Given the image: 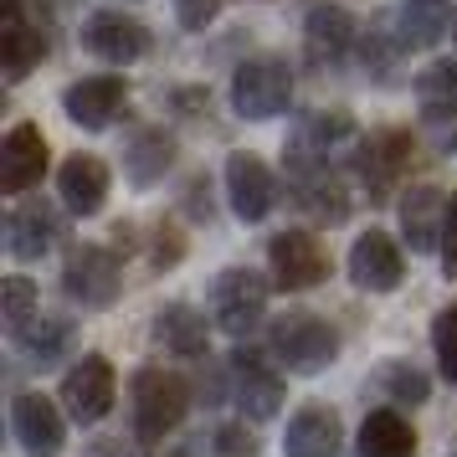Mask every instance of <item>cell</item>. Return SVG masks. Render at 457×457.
<instances>
[{"mask_svg":"<svg viewBox=\"0 0 457 457\" xmlns=\"http://www.w3.org/2000/svg\"><path fill=\"white\" fill-rule=\"evenodd\" d=\"M453 457H457V453H453Z\"/></svg>","mask_w":457,"mask_h":457,"instance_id":"ab89813d","label":"cell"},{"mask_svg":"<svg viewBox=\"0 0 457 457\" xmlns=\"http://www.w3.org/2000/svg\"><path fill=\"white\" fill-rule=\"evenodd\" d=\"M375 386L391 395V401H401V406H411V401H427V395H432V380L416 370V365H401V360H386L380 375H375Z\"/></svg>","mask_w":457,"mask_h":457,"instance_id":"f1b7e54d","label":"cell"},{"mask_svg":"<svg viewBox=\"0 0 457 457\" xmlns=\"http://www.w3.org/2000/svg\"><path fill=\"white\" fill-rule=\"evenodd\" d=\"M46 170V139L37 124H16L0 145V190L5 195H21L42 180Z\"/></svg>","mask_w":457,"mask_h":457,"instance_id":"7c38bea8","label":"cell"},{"mask_svg":"<svg viewBox=\"0 0 457 457\" xmlns=\"http://www.w3.org/2000/svg\"><path fill=\"white\" fill-rule=\"evenodd\" d=\"M360 453L365 457H411L416 453V432L411 421L391 406H380V411L365 416V427H360Z\"/></svg>","mask_w":457,"mask_h":457,"instance_id":"7402d4cb","label":"cell"},{"mask_svg":"<svg viewBox=\"0 0 457 457\" xmlns=\"http://www.w3.org/2000/svg\"><path fill=\"white\" fill-rule=\"evenodd\" d=\"M57 190H62L67 211L78 216H98L108 201V165L98 154H72L62 170H57Z\"/></svg>","mask_w":457,"mask_h":457,"instance_id":"ffe728a7","label":"cell"},{"mask_svg":"<svg viewBox=\"0 0 457 457\" xmlns=\"http://www.w3.org/2000/svg\"><path fill=\"white\" fill-rule=\"evenodd\" d=\"M401 231L411 252H432L442 247V231H447V195L432 186H416L401 195Z\"/></svg>","mask_w":457,"mask_h":457,"instance_id":"d6986e66","label":"cell"},{"mask_svg":"<svg viewBox=\"0 0 457 457\" xmlns=\"http://www.w3.org/2000/svg\"><path fill=\"white\" fill-rule=\"evenodd\" d=\"M160 457H190V453H180V447H170V453H160Z\"/></svg>","mask_w":457,"mask_h":457,"instance_id":"8d00e7d4","label":"cell"},{"mask_svg":"<svg viewBox=\"0 0 457 457\" xmlns=\"http://www.w3.org/2000/svg\"><path fill=\"white\" fill-rule=\"evenodd\" d=\"M268 345L293 375H319L339 354V334L319 313H283V319H272Z\"/></svg>","mask_w":457,"mask_h":457,"instance_id":"6da1fadb","label":"cell"},{"mask_svg":"<svg viewBox=\"0 0 457 457\" xmlns=\"http://www.w3.org/2000/svg\"><path fill=\"white\" fill-rule=\"evenodd\" d=\"M83 46L93 57L113 62V67H129L149 52V31L134 21V16H124V11H98V16L83 26Z\"/></svg>","mask_w":457,"mask_h":457,"instance_id":"ba28073f","label":"cell"},{"mask_svg":"<svg viewBox=\"0 0 457 457\" xmlns=\"http://www.w3.org/2000/svg\"><path fill=\"white\" fill-rule=\"evenodd\" d=\"M303 46H309L313 67H339L354 46L350 11H339V5H313L309 21H303Z\"/></svg>","mask_w":457,"mask_h":457,"instance_id":"2e32d148","label":"cell"},{"mask_svg":"<svg viewBox=\"0 0 457 457\" xmlns=\"http://www.w3.org/2000/svg\"><path fill=\"white\" fill-rule=\"evenodd\" d=\"M416 108H421L427 124L457 119V62H432L416 78Z\"/></svg>","mask_w":457,"mask_h":457,"instance_id":"d4e9b609","label":"cell"},{"mask_svg":"<svg viewBox=\"0 0 457 457\" xmlns=\"http://www.w3.org/2000/svg\"><path fill=\"white\" fill-rule=\"evenodd\" d=\"M170 160H175V139L160 134V129H149V134H139V139L129 145V154H124L129 180H134V186H154V180L170 170Z\"/></svg>","mask_w":457,"mask_h":457,"instance_id":"4316f807","label":"cell"},{"mask_svg":"<svg viewBox=\"0 0 457 457\" xmlns=\"http://www.w3.org/2000/svg\"><path fill=\"white\" fill-rule=\"evenodd\" d=\"M16 345H21L26 360L52 365V360L67 354V345H72V324H67V319H31V324L16 334Z\"/></svg>","mask_w":457,"mask_h":457,"instance_id":"83f0119b","label":"cell"},{"mask_svg":"<svg viewBox=\"0 0 457 457\" xmlns=\"http://www.w3.org/2000/svg\"><path fill=\"white\" fill-rule=\"evenodd\" d=\"M154 339H160L170 354L201 360V354H206V319L190 309V303H170V309H160V319H154Z\"/></svg>","mask_w":457,"mask_h":457,"instance_id":"603a6c76","label":"cell"},{"mask_svg":"<svg viewBox=\"0 0 457 457\" xmlns=\"http://www.w3.org/2000/svg\"><path fill=\"white\" fill-rule=\"evenodd\" d=\"M5 237H11V257L16 262H37V257H46V252L62 242V216L46 206V201H26L21 211H11Z\"/></svg>","mask_w":457,"mask_h":457,"instance_id":"5bb4252c","label":"cell"},{"mask_svg":"<svg viewBox=\"0 0 457 457\" xmlns=\"http://www.w3.org/2000/svg\"><path fill=\"white\" fill-rule=\"evenodd\" d=\"M293 175H298V206L309 211L319 227H345L350 221V186L334 170L298 165Z\"/></svg>","mask_w":457,"mask_h":457,"instance_id":"9a60e30c","label":"cell"},{"mask_svg":"<svg viewBox=\"0 0 457 457\" xmlns=\"http://www.w3.org/2000/svg\"><path fill=\"white\" fill-rule=\"evenodd\" d=\"M231 380H237V401L247 406L257 421L262 416H278V406H283V375H272L257 354H247V350H237L231 354Z\"/></svg>","mask_w":457,"mask_h":457,"instance_id":"44dd1931","label":"cell"},{"mask_svg":"<svg viewBox=\"0 0 457 457\" xmlns=\"http://www.w3.org/2000/svg\"><path fill=\"white\" fill-rule=\"evenodd\" d=\"M119 257L104 247H78L72 257H67V272H62V283L67 293L83 303V309H108L113 298H119Z\"/></svg>","mask_w":457,"mask_h":457,"instance_id":"8992f818","label":"cell"},{"mask_svg":"<svg viewBox=\"0 0 457 457\" xmlns=\"http://www.w3.org/2000/svg\"><path fill=\"white\" fill-rule=\"evenodd\" d=\"M0 309H5L11 334H21L26 324H31V309H37V288H31L26 278H5V283H0Z\"/></svg>","mask_w":457,"mask_h":457,"instance_id":"f546056e","label":"cell"},{"mask_svg":"<svg viewBox=\"0 0 457 457\" xmlns=\"http://www.w3.org/2000/svg\"><path fill=\"white\" fill-rule=\"evenodd\" d=\"M216 11H221V0H175V16L186 31H206L216 21Z\"/></svg>","mask_w":457,"mask_h":457,"instance_id":"1f68e13d","label":"cell"},{"mask_svg":"<svg viewBox=\"0 0 457 457\" xmlns=\"http://www.w3.org/2000/svg\"><path fill=\"white\" fill-rule=\"evenodd\" d=\"M288 104H293V78H288L283 62L257 57V62L237 67V78H231V108H237L242 119L262 124V119H278Z\"/></svg>","mask_w":457,"mask_h":457,"instance_id":"277c9868","label":"cell"},{"mask_svg":"<svg viewBox=\"0 0 457 457\" xmlns=\"http://www.w3.org/2000/svg\"><path fill=\"white\" fill-rule=\"evenodd\" d=\"M442 272L457 278V195L447 201V231H442Z\"/></svg>","mask_w":457,"mask_h":457,"instance_id":"836d02e7","label":"cell"},{"mask_svg":"<svg viewBox=\"0 0 457 457\" xmlns=\"http://www.w3.org/2000/svg\"><path fill=\"white\" fill-rule=\"evenodd\" d=\"M42 57H46V37L37 26H26L21 0H0V62H5V78L21 83Z\"/></svg>","mask_w":457,"mask_h":457,"instance_id":"4fadbf2b","label":"cell"},{"mask_svg":"<svg viewBox=\"0 0 457 457\" xmlns=\"http://www.w3.org/2000/svg\"><path fill=\"white\" fill-rule=\"evenodd\" d=\"M62 108L72 124L83 129H108L124 108V78H83L62 93Z\"/></svg>","mask_w":457,"mask_h":457,"instance_id":"ac0fdd59","label":"cell"},{"mask_svg":"<svg viewBox=\"0 0 457 457\" xmlns=\"http://www.w3.org/2000/svg\"><path fill=\"white\" fill-rule=\"evenodd\" d=\"M216 447L227 457H252L257 453V436H252L247 427H216Z\"/></svg>","mask_w":457,"mask_h":457,"instance_id":"d6a6232c","label":"cell"},{"mask_svg":"<svg viewBox=\"0 0 457 457\" xmlns=\"http://www.w3.org/2000/svg\"><path fill=\"white\" fill-rule=\"evenodd\" d=\"M432 345H436V360H442V375L457 386V303L453 309H442L436 313V324H432Z\"/></svg>","mask_w":457,"mask_h":457,"instance_id":"4dcf8cb0","label":"cell"},{"mask_svg":"<svg viewBox=\"0 0 457 457\" xmlns=\"http://www.w3.org/2000/svg\"><path fill=\"white\" fill-rule=\"evenodd\" d=\"M453 42H457V11H453Z\"/></svg>","mask_w":457,"mask_h":457,"instance_id":"74e56055","label":"cell"},{"mask_svg":"<svg viewBox=\"0 0 457 457\" xmlns=\"http://www.w3.org/2000/svg\"><path fill=\"white\" fill-rule=\"evenodd\" d=\"M186 406H190V391L175 370L149 365V370L134 375V432L145 436V442H165L180 427Z\"/></svg>","mask_w":457,"mask_h":457,"instance_id":"7a4b0ae2","label":"cell"},{"mask_svg":"<svg viewBox=\"0 0 457 457\" xmlns=\"http://www.w3.org/2000/svg\"><path fill=\"white\" fill-rule=\"evenodd\" d=\"M406 160H411V139L406 134H375L370 145H365V165H360L370 195H386L395 186V175L406 170Z\"/></svg>","mask_w":457,"mask_h":457,"instance_id":"cb8c5ba5","label":"cell"},{"mask_svg":"<svg viewBox=\"0 0 457 457\" xmlns=\"http://www.w3.org/2000/svg\"><path fill=\"white\" fill-rule=\"evenodd\" d=\"M339 442H345V427L329 406H303V411L288 421L283 432V453L288 457H339Z\"/></svg>","mask_w":457,"mask_h":457,"instance_id":"e0dca14e","label":"cell"},{"mask_svg":"<svg viewBox=\"0 0 457 457\" xmlns=\"http://www.w3.org/2000/svg\"><path fill=\"white\" fill-rule=\"evenodd\" d=\"M262 313H268V283L257 272L252 268L216 272V283H211V319H216V329L242 339V334H252L262 324Z\"/></svg>","mask_w":457,"mask_h":457,"instance_id":"3957f363","label":"cell"},{"mask_svg":"<svg viewBox=\"0 0 457 457\" xmlns=\"http://www.w3.org/2000/svg\"><path fill=\"white\" fill-rule=\"evenodd\" d=\"M401 272H406V257L386 231H365L350 247V283L365 293H391L401 288Z\"/></svg>","mask_w":457,"mask_h":457,"instance_id":"30bf717a","label":"cell"},{"mask_svg":"<svg viewBox=\"0 0 457 457\" xmlns=\"http://www.w3.org/2000/svg\"><path fill=\"white\" fill-rule=\"evenodd\" d=\"M87 457H129V447H124V442H113V436H104V442H93V447H87Z\"/></svg>","mask_w":457,"mask_h":457,"instance_id":"d590c367","label":"cell"},{"mask_svg":"<svg viewBox=\"0 0 457 457\" xmlns=\"http://www.w3.org/2000/svg\"><path fill=\"white\" fill-rule=\"evenodd\" d=\"M268 262H272L278 288H313V283H324V272H329V257H324V247L313 242L309 231H283V237H272Z\"/></svg>","mask_w":457,"mask_h":457,"instance_id":"9c48e42d","label":"cell"},{"mask_svg":"<svg viewBox=\"0 0 457 457\" xmlns=\"http://www.w3.org/2000/svg\"><path fill=\"white\" fill-rule=\"evenodd\" d=\"M154 262H160V268H175V262H180V237H175V231H160V247H154Z\"/></svg>","mask_w":457,"mask_h":457,"instance_id":"e575fe53","label":"cell"},{"mask_svg":"<svg viewBox=\"0 0 457 457\" xmlns=\"http://www.w3.org/2000/svg\"><path fill=\"white\" fill-rule=\"evenodd\" d=\"M227 195H231V211H237V221H262L272 206H278V186H272L268 165L247 154V149H237L227 154Z\"/></svg>","mask_w":457,"mask_h":457,"instance_id":"52a82bcc","label":"cell"},{"mask_svg":"<svg viewBox=\"0 0 457 457\" xmlns=\"http://www.w3.org/2000/svg\"><path fill=\"white\" fill-rule=\"evenodd\" d=\"M453 21L447 0H401L395 5V26H401V46H432Z\"/></svg>","mask_w":457,"mask_h":457,"instance_id":"484cf974","label":"cell"},{"mask_svg":"<svg viewBox=\"0 0 457 457\" xmlns=\"http://www.w3.org/2000/svg\"><path fill=\"white\" fill-rule=\"evenodd\" d=\"M11 427H16V442H21L31 457H57L67 442V427H62V411L46 401V395L26 391L16 395V406H11Z\"/></svg>","mask_w":457,"mask_h":457,"instance_id":"8fae6325","label":"cell"},{"mask_svg":"<svg viewBox=\"0 0 457 457\" xmlns=\"http://www.w3.org/2000/svg\"><path fill=\"white\" fill-rule=\"evenodd\" d=\"M453 145H457V139H453Z\"/></svg>","mask_w":457,"mask_h":457,"instance_id":"f35d334b","label":"cell"},{"mask_svg":"<svg viewBox=\"0 0 457 457\" xmlns=\"http://www.w3.org/2000/svg\"><path fill=\"white\" fill-rule=\"evenodd\" d=\"M113 391H119L113 365H108L104 354H83L62 380V406L78 427H98V421L113 411Z\"/></svg>","mask_w":457,"mask_h":457,"instance_id":"5b68a950","label":"cell"}]
</instances>
